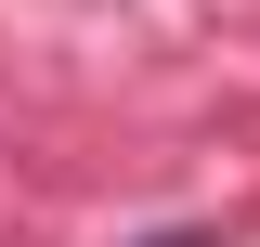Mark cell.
Returning <instances> with one entry per match:
<instances>
[{
  "label": "cell",
  "instance_id": "obj_1",
  "mask_svg": "<svg viewBox=\"0 0 260 247\" xmlns=\"http://www.w3.org/2000/svg\"><path fill=\"white\" fill-rule=\"evenodd\" d=\"M143 247H221V234H208V221H169V234H143Z\"/></svg>",
  "mask_w": 260,
  "mask_h": 247
}]
</instances>
